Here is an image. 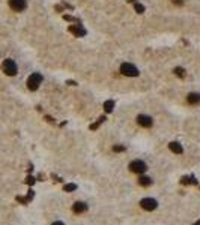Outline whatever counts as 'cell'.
I'll use <instances>...</instances> for the list:
<instances>
[{
  "instance_id": "obj_1",
  "label": "cell",
  "mask_w": 200,
  "mask_h": 225,
  "mask_svg": "<svg viewBox=\"0 0 200 225\" xmlns=\"http://www.w3.org/2000/svg\"><path fill=\"white\" fill-rule=\"evenodd\" d=\"M42 80H44V77H42V74L39 72H33L29 78H27V89L35 92V90H38V87L41 86Z\"/></svg>"
},
{
  "instance_id": "obj_2",
  "label": "cell",
  "mask_w": 200,
  "mask_h": 225,
  "mask_svg": "<svg viewBox=\"0 0 200 225\" xmlns=\"http://www.w3.org/2000/svg\"><path fill=\"white\" fill-rule=\"evenodd\" d=\"M2 69H3V72H5L6 75H9V77H14V75H17V72H18L17 63L14 62L12 59H6V60H3Z\"/></svg>"
},
{
  "instance_id": "obj_3",
  "label": "cell",
  "mask_w": 200,
  "mask_h": 225,
  "mask_svg": "<svg viewBox=\"0 0 200 225\" xmlns=\"http://www.w3.org/2000/svg\"><path fill=\"white\" fill-rule=\"evenodd\" d=\"M120 74L125 77H138L140 71L133 65V63H122L120 65Z\"/></svg>"
},
{
  "instance_id": "obj_4",
  "label": "cell",
  "mask_w": 200,
  "mask_h": 225,
  "mask_svg": "<svg viewBox=\"0 0 200 225\" xmlns=\"http://www.w3.org/2000/svg\"><path fill=\"white\" fill-rule=\"evenodd\" d=\"M129 170H131L133 173H137V174H143V173L147 170V165L143 161L135 159V161H133L131 164H129Z\"/></svg>"
},
{
  "instance_id": "obj_5",
  "label": "cell",
  "mask_w": 200,
  "mask_h": 225,
  "mask_svg": "<svg viewBox=\"0 0 200 225\" xmlns=\"http://www.w3.org/2000/svg\"><path fill=\"white\" fill-rule=\"evenodd\" d=\"M68 32L72 33L74 36H77V38H83V36H86V33H88L81 24H72V26H69Z\"/></svg>"
},
{
  "instance_id": "obj_6",
  "label": "cell",
  "mask_w": 200,
  "mask_h": 225,
  "mask_svg": "<svg viewBox=\"0 0 200 225\" xmlns=\"http://www.w3.org/2000/svg\"><path fill=\"white\" fill-rule=\"evenodd\" d=\"M9 6L15 12H23L27 8V2L26 0H9Z\"/></svg>"
},
{
  "instance_id": "obj_7",
  "label": "cell",
  "mask_w": 200,
  "mask_h": 225,
  "mask_svg": "<svg viewBox=\"0 0 200 225\" xmlns=\"http://www.w3.org/2000/svg\"><path fill=\"white\" fill-rule=\"evenodd\" d=\"M137 123L140 125L142 128H151L153 125V119L151 116H146V114H140L137 116Z\"/></svg>"
},
{
  "instance_id": "obj_8",
  "label": "cell",
  "mask_w": 200,
  "mask_h": 225,
  "mask_svg": "<svg viewBox=\"0 0 200 225\" xmlns=\"http://www.w3.org/2000/svg\"><path fill=\"white\" fill-rule=\"evenodd\" d=\"M140 206L143 207L144 210H155L156 206H158V203H156V200H153V198H143V200L140 201Z\"/></svg>"
},
{
  "instance_id": "obj_9",
  "label": "cell",
  "mask_w": 200,
  "mask_h": 225,
  "mask_svg": "<svg viewBox=\"0 0 200 225\" xmlns=\"http://www.w3.org/2000/svg\"><path fill=\"white\" fill-rule=\"evenodd\" d=\"M187 102L190 105H199L200 104V93H196V92H191L187 95Z\"/></svg>"
},
{
  "instance_id": "obj_10",
  "label": "cell",
  "mask_w": 200,
  "mask_h": 225,
  "mask_svg": "<svg viewBox=\"0 0 200 225\" xmlns=\"http://www.w3.org/2000/svg\"><path fill=\"white\" fill-rule=\"evenodd\" d=\"M72 210H74V213H83V212L88 210V206H86L83 201H77L72 206Z\"/></svg>"
},
{
  "instance_id": "obj_11",
  "label": "cell",
  "mask_w": 200,
  "mask_h": 225,
  "mask_svg": "<svg viewBox=\"0 0 200 225\" xmlns=\"http://www.w3.org/2000/svg\"><path fill=\"white\" fill-rule=\"evenodd\" d=\"M169 149H170L173 153H178V155H181L182 152H184V149H182V146H181L179 143H176V141H172V143L169 144Z\"/></svg>"
},
{
  "instance_id": "obj_12",
  "label": "cell",
  "mask_w": 200,
  "mask_h": 225,
  "mask_svg": "<svg viewBox=\"0 0 200 225\" xmlns=\"http://www.w3.org/2000/svg\"><path fill=\"white\" fill-rule=\"evenodd\" d=\"M138 183H140L142 186H151L152 185V179L147 177V176H140V177H138Z\"/></svg>"
},
{
  "instance_id": "obj_13",
  "label": "cell",
  "mask_w": 200,
  "mask_h": 225,
  "mask_svg": "<svg viewBox=\"0 0 200 225\" xmlns=\"http://www.w3.org/2000/svg\"><path fill=\"white\" fill-rule=\"evenodd\" d=\"M102 107H104V111H106V113H111L113 108H115V101H113V99H108V101L104 102Z\"/></svg>"
},
{
  "instance_id": "obj_14",
  "label": "cell",
  "mask_w": 200,
  "mask_h": 225,
  "mask_svg": "<svg viewBox=\"0 0 200 225\" xmlns=\"http://www.w3.org/2000/svg\"><path fill=\"white\" fill-rule=\"evenodd\" d=\"M173 74H175L176 77H179V78H185V69L181 68V66H176L175 69H173Z\"/></svg>"
},
{
  "instance_id": "obj_15",
  "label": "cell",
  "mask_w": 200,
  "mask_h": 225,
  "mask_svg": "<svg viewBox=\"0 0 200 225\" xmlns=\"http://www.w3.org/2000/svg\"><path fill=\"white\" fill-rule=\"evenodd\" d=\"M106 120H107V119H106V116H101V117L97 120V122H95L93 125H90L89 128L92 129V131H97V129L99 128V125H101V123H104V122H106Z\"/></svg>"
},
{
  "instance_id": "obj_16",
  "label": "cell",
  "mask_w": 200,
  "mask_h": 225,
  "mask_svg": "<svg viewBox=\"0 0 200 225\" xmlns=\"http://www.w3.org/2000/svg\"><path fill=\"white\" fill-rule=\"evenodd\" d=\"M133 5H134V11H135L137 14H144V11H146V9H144V6H143L142 3H138V2H134Z\"/></svg>"
},
{
  "instance_id": "obj_17",
  "label": "cell",
  "mask_w": 200,
  "mask_h": 225,
  "mask_svg": "<svg viewBox=\"0 0 200 225\" xmlns=\"http://www.w3.org/2000/svg\"><path fill=\"white\" fill-rule=\"evenodd\" d=\"M63 20H65V21H69V23H77V24H80V23H81L78 18H75V17H72V15H68V14L63 15Z\"/></svg>"
},
{
  "instance_id": "obj_18",
  "label": "cell",
  "mask_w": 200,
  "mask_h": 225,
  "mask_svg": "<svg viewBox=\"0 0 200 225\" xmlns=\"http://www.w3.org/2000/svg\"><path fill=\"white\" fill-rule=\"evenodd\" d=\"M75 189H77V185H74V183H68L63 186V191H66V192H72Z\"/></svg>"
},
{
  "instance_id": "obj_19",
  "label": "cell",
  "mask_w": 200,
  "mask_h": 225,
  "mask_svg": "<svg viewBox=\"0 0 200 225\" xmlns=\"http://www.w3.org/2000/svg\"><path fill=\"white\" fill-rule=\"evenodd\" d=\"M113 150H115L116 153H119V152H125V150H126V147L122 146V144H116V146H113Z\"/></svg>"
},
{
  "instance_id": "obj_20",
  "label": "cell",
  "mask_w": 200,
  "mask_h": 225,
  "mask_svg": "<svg viewBox=\"0 0 200 225\" xmlns=\"http://www.w3.org/2000/svg\"><path fill=\"white\" fill-rule=\"evenodd\" d=\"M26 183H27V185H33V183H35V177L29 176L27 179H26Z\"/></svg>"
},
{
  "instance_id": "obj_21",
  "label": "cell",
  "mask_w": 200,
  "mask_h": 225,
  "mask_svg": "<svg viewBox=\"0 0 200 225\" xmlns=\"http://www.w3.org/2000/svg\"><path fill=\"white\" fill-rule=\"evenodd\" d=\"M173 5H178V6H182L184 5V0H172Z\"/></svg>"
},
{
  "instance_id": "obj_22",
  "label": "cell",
  "mask_w": 200,
  "mask_h": 225,
  "mask_svg": "<svg viewBox=\"0 0 200 225\" xmlns=\"http://www.w3.org/2000/svg\"><path fill=\"white\" fill-rule=\"evenodd\" d=\"M17 200H18L20 203H24V204H26V203H27V201H29V200H27V198H23V197H17Z\"/></svg>"
},
{
  "instance_id": "obj_23",
  "label": "cell",
  "mask_w": 200,
  "mask_h": 225,
  "mask_svg": "<svg viewBox=\"0 0 200 225\" xmlns=\"http://www.w3.org/2000/svg\"><path fill=\"white\" fill-rule=\"evenodd\" d=\"M33 197H35V192H33L32 189H30V191H29V194H27V200H32Z\"/></svg>"
},
{
  "instance_id": "obj_24",
  "label": "cell",
  "mask_w": 200,
  "mask_h": 225,
  "mask_svg": "<svg viewBox=\"0 0 200 225\" xmlns=\"http://www.w3.org/2000/svg\"><path fill=\"white\" fill-rule=\"evenodd\" d=\"M66 84H68V86H77V83H75L74 80H66Z\"/></svg>"
},
{
  "instance_id": "obj_25",
  "label": "cell",
  "mask_w": 200,
  "mask_h": 225,
  "mask_svg": "<svg viewBox=\"0 0 200 225\" xmlns=\"http://www.w3.org/2000/svg\"><path fill=\"white\" fill-rule=\"evenodd\" d=\"M54 9H56V11H60V12H62V11H63V8H62V6H54Z\"/></svg>"
},
{
  "instance_id": "obj_26",
  "label": "cell",
  "mask_w": 200,
  "mask_h": 225,
  "mask_svg": "<svg viewBox=\"0 0 200 225\" xmlns=\"http://www.w3.org/2000/svg\"><path fill=\"white\" fill-rule=\"evenodd\" d=\"M53 225H65V224H63V222H60V221H57V222H54Z\"/></svg>"
}]
</instances>
